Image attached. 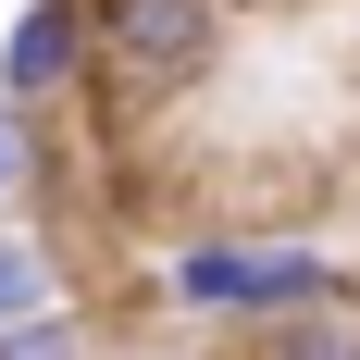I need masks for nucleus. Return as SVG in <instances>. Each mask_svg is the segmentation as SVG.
Listing matches in <instances>:
<instances>
[{"label": "nucleus", "mask_w": 360, "mask_h": 360, "mask_svg": "<svg viewBox=\"0 0 360 360\" xmlns=\"http://www.w3.org/2000/svg\"><path fill=\"white\" fill-rule=\"evenodd\" d=\"M174 311L186 323H224V335H261L286 323V311H311V298H335L348 274H335L323 236H261V224H212V236H186L174 249Z\"/></svg>", "instance_id": "obj_1"}, {"label": "nucleus", "mask_w": 360, "mask_h": 360, "mask_svg": "<svg viewBox=\"0 0 360 360\" xmlns=\"http://www.w3.org/2000/svg\"><path fill=\"white\" fill-rule=\"evenodd\" d=\"M100 13V75H124L137 100L199 87L224 50V0H87Z\"/></svg>", "instance_id": "obj_2"}, {"label": "nucleus", "mask_w": 360, "mask_h": 360, "mask_svg": "<svg viewBox=\"0 0 360 360\" xmlns=\"http://www.w3.org/2000/svg\"><path fill=\"white\" fill-rule=\"evenodd\" d=\"M87 75H100V13H87V0H25V13L0 25V100L50 112V100H75Z\"/></svg>", "instance_id": "obj_3"}, {"label": "nucleus", "mask_w": 360, "mask_h": 360, "mask_svg": "<svg viewBox=\"0 0 360 360\" xmlns=\"http://www.w3.org/2000/svg\"><path fill=\"white\" fill-rule=\"evenodd\" d=\"M37 311H75L63 298V249H50L37 224L0 212V323H37Z\"/></svg>", "instance_id": "obj_4"}, {"label": "nucleus", "mask_w": 360, "mask_h": 360, "mask_svg": "<svg viewBox=\"0 0 360 360\" xmlns=\"http://www.w3.org/2000/svg\"><path fill=\"white\" fill-rule=\"evenodd\" d=\"M249 360H360V298H311V311H286V323H261Z\"/></svg>", "instance_id": "obj_5"}, {"label": "nucleus", "mask_w": 360, "mask_h": 360, "mask_svg": "<svg viewBox=\"0 0 360 360\" xmlns=\"http://www.w3.org/2000/svg\"><path fill=\"white\" fill-rule=\"evenodd\" d=\"M37 174H50V112L0 100V212H13V199H37Z\"/></svg>", "instance_id": "obj_6"}, {"label": "nucleus", "mask_w": 360, "mask_h": 360, "mask_svg": "<svg viewBox=\"0 0 360 360\" xmlns=\"http://www.w3.org/2000/svg\"><path fill=\"white\" fill-rule=\"evenodd\" d=\"M0 360H100V335L75 311H37V323H0Z\"/></svg>", "instance_id": "obj_7"}, {"label": "nucleus", "mask_w": 360, "mask_h": 360, "mask_svg": "<svg viewBox=\"0 0 360 360\" xmlns=\"http://www.w3.org/2000/svg\"><path fill=\"white\" fill-rule=\"evenodd\" d=\"M137 360H186V348H137Z\"/></svg>", "instance_id": "obj_8"}]
</instances>
